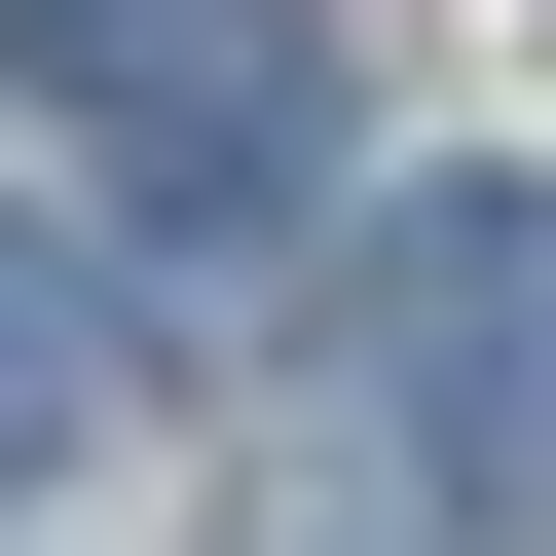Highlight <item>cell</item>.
Wrapping results in <instances>:
<instances>
[{"label":"cell","instance_id":"obj_1","mask_svg":"<svg viewBox=\"0 0 556 556\" xmlns=\"http://www.w3.org/2000/svg\"><path fill=\"white\" fill-rule=\"evenodd\" d=\"M371 445H408V519L556 556V186H408L371 223Z\"/></svg>","mask_w":556,"mask_h":556},{"label":"cell","instance_id":"obj_2","mask_svg":"<svg viewBox=\"0 0 556 556\" xmlns=\"http://www.w3.org/2000/svg\"><path fill=\"white\" fill-rule=\"evenodd\" d=\"M112 223L149 260L334 223V0H112Z\"/></svg>","mask_w":556,"mask_h":556},{"label":"cell","instance_id":"obj_3","mask_svg":"<svg viewBox=\"0 0 556 556\" xmlns=\"http://www.w3.org/2000/svg\"><path fill=\"white\" fill-rule=\"evenodd\" d=\"M149 371H112V298H75V260H0V482H75Z\"/></svg>","mask_w":556,"mask_h":556},{"label":"cell","instance_id":"obj_4","mask_svg":"<svg viewBox=\"0 0 556 556\" xmlns=\"http://www.w3.org/2000/svg\"><path fill=\"white\" fill-rule=\"evenodd\" d=\"M0 38H112V0H0Z\"/></svg>","mask_w":556,"mask_h":556}]
</instances>
